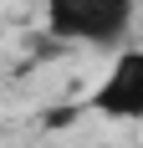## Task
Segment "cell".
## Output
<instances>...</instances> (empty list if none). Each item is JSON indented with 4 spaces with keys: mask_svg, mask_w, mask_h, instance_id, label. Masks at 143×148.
<instances>
[{
    "mask_svg": "<svg viewBox=\"0 0 143 148\" xmlns=\"http://www.w3.org/2000/svg\"><path fill=\"white\" fill-rule=\"evenodd\" d=\"M133 26V0H46V31L56 41L118 46Z\"/></svg>",
    "mask_w": 143,
    "mask_h": 148,
    "instance_id": "obj_1",
    "label": "cell"
},
{
    "mask_svg": "<svg viewBox=\"0 0 143 148\" xmlns=\"http://www.w3.org/2000/svg\"><path fill=\"white\" fill-rule=\"evenodd\" d=\"M92 107L107 118H143V51H123L118 66L92 92Z\"/></svg>",
    "mask_w": 143,
    "mask_h": 148,
    "instance_id": "obj_2",
    "label": "cell"
}]
</instances>
